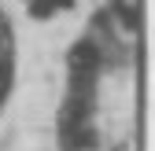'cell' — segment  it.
Here are the masks:
<instances>
[{"instance_id":"2","label":"cell","mask_w":155,"mask_h":151,"mask_svg":"<svg viewBox=\"0 0 155 151\" xmlns=\"http://www.w3.org/2000/svg\"><path fill=\"white\" fill-rule=\"evenodd\" d=\"M15 70H18V37H15V22H11L8 8L0 4V107L11 96Z\"/></svg>"},{"instance_id":"1","label":"cell","mask_w":155,"mask_h":151,"mask_svg":"<svg viewBox=\"0 0 155 151\" xmlns=\"http://www.w3.org/2000/svg\"><path fill=\"white\" fill-rule=\"evenodd\" d=\"M140 30L129 4L100 8L67 59L63 144L67 151H137Z\"/></svg>"}]
</instances>
